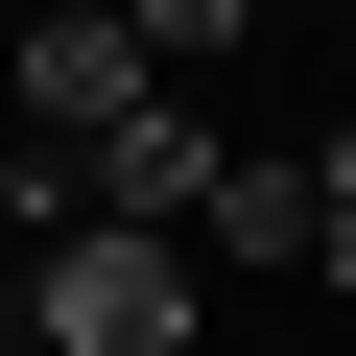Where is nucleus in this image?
Listing matches in <instances>:
<instances>
[{"instance_id":"f257e3e1","label":"nucleus","mask_w":356,"mask_h":356,"mask_svg":"<svg viewBox=\"0 0 356 356\" xmlns=\"http://www.w3.org/2000/svg\"><path fill=\"white\" fill-rule=\"evenodd\" d=\"M24 332H48V356H214V309H191L166 238H48V261H24Z\"/></svg>"},{"instance_id":"f03ea898","label":"nucleus","mask_w":356,"mask_h":356,"mask_svg":"<svg viewBox=\"0 0 356 356\" xmlns=\"http://www.w3.org/2000/svg\"><path fill=\"white\" fill-rule=\"evenodd\" d=\"M0 95H24V143H119V119H166L143 24H24V48H0Z\"/></svg>"},{"instance_id":"7ed1b4c3","label":"nucleus","mask_w":356,"mask_h":356,"mask_svg":"<svg viewBox=\"0 0 356 356\" xmlns=\"http://www.w3.org/2000/svg\"><path fill=\"white\" fill-rule=\"evenodd\" d=\"M214 261H309V143H214Z\"/></svg>"},{"instance_id":"20e7f679","label":"nucleus","mask_w":356,"mask_h":356,"mask_svg":"<svg viewBox=\"0 0 356 356\" xmlns=\"http://www.w3.org/2000/svg\"><path fill=\"white\" fill-rule=\"evenodd\" d=\"M119 24H143V72H166V95H191V72H214V48L261 24V0H119Z\"/></svg>"},{"instance_id":"39448f33","label":"nucleus","mask_w":356,"mask_h":356,"mask_svg":"<svg viewBox=\"0 0 356 356\" xmlns=\"http://www.w3.org/2000/svg\"><path fill=\"white\" fill-rule=\"evenodd\" d=\"M309 261L356 285V143H309Z\"/></svg>"}]
</instances>
